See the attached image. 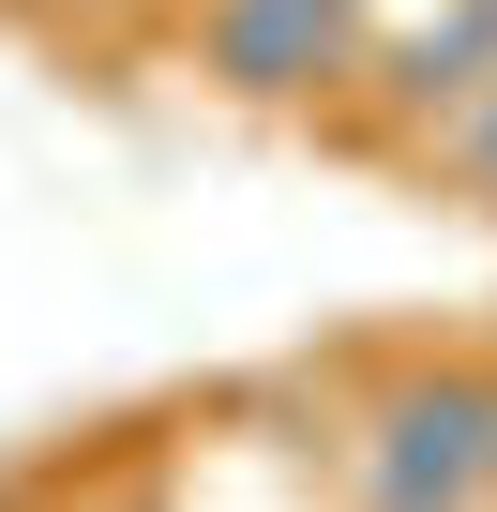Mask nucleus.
Here are the masks:
<instances>
[{"label": "nucleus", "mask_w": 497, "mask_h": 512, "mask_svg": "<svg viewBox=\"0 0 497 512\" xmlns=\"http://www.w3.org/2000/svg\"><path fill=\"white\" fill-rule=\"evenodd\" d=\"M482 467H497V377L482 362H392L347 422L362 512H482Z\"/></svg>", "instance_id": "nucleus-1"}, {"label": "nucleus", "mask_w": 497, "mask_h": 512, "mask_svg": "<svg viewBox=\"0 0 497 512\" xmlns=\"http://www.w3.org/2000/svg\"><path fill=\"white\" fill-rule=\"evenodd\" d=\"M196 76L241 106H332L362 76V16L347 0H196Z\"/></svg>", "instance_id": "nucleus-2"}, {"label": "nucleus", "mask_w": 497, "mask_h": 512, "mask_svg": "<svg viewBox=\"0 0 497 512\" xmlns=\"http://www.w3.org/2000/svg\"><path fill=\"white\" fill-rule=\"evenodd\" d=\"M347 16H362V0H347Z\"/></svg>", "instance_id": "nucleus-3"}]
</instances>
